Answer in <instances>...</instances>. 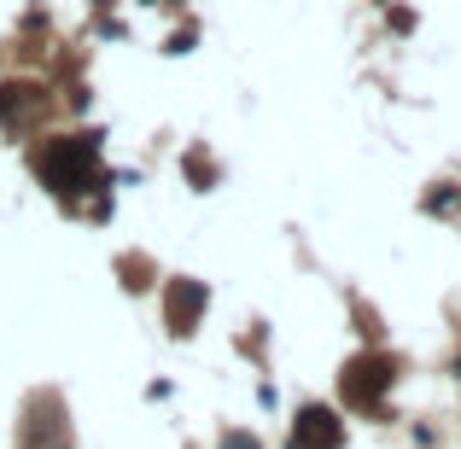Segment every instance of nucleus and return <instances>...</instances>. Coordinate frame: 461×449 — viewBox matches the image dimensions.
Returning a JSON list of instances; mask_svg holds the SVG:
<instances>
[{
    "label": "nucleus",
    "mask_w": 461,
    "mask_h": 449,
    "mask_svg": "<svg viewBox=\"0 0 461 449\" xmlns=\"http://www.w3.org/2000/svg\"><path fill=\"white\" fill-rule=\"evenodd\" d=\"M35 169H41V181L53 193H77L82 181H88V169H94V147L82 135H59V140H47V147L35 152Z\"/></svg>",
    "instance_id": "nucleus-1"
},
{
    "label": "nucleus",
    "mask_w": 461,
    "mask_h": 449,
    "mask_svg": "<svg viewBox=\"0 0 461 449\" xmlns=\"http://www.w3.org/2000/svg\"><path fill=\"white\" fill-rule=\"evenodd\" d=\"M216 449H263V444L251 438V432H222V444H216Z\"/></svg>",
    "instance_id": "nucleus-4"
},
{
    "label": "nucleus",
    "mask_w": 461,
    "mask_h": 449,
    "mask_svg": "<svg viewBox=\"0 0 461 449\" xmlns=\"http://www.w3.org/2000/svg\"><path fill=\"white\" fill-rule=\"evenodd\" d=\"M345 444V420L321 403H304L293 420V449H339Z\"/></svg>",
    "instance_id": "nucleus-2"
},
{
    "label": "nucleus",
    "mask_w": 461,
    "mask_h": 449,
    "mask_svg": "<svg viewBox=\"0 0 461 449\" xmlns=\"http://www.w3.org/2000/svg\"><path fill=\"white\" fill-rule=\"evenodd\" d=\"M204 286L199 281H176L169 286V298H164V315H169V333H193L199 327V315H204Z\"/></svg>",
    "instance_id": "nucleus-3"
}]
</instances>
